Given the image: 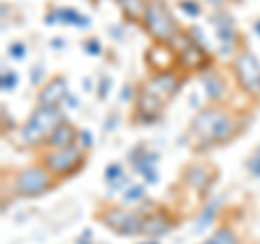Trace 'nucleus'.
<instances>
[{
  "label": "nucleus",
  "mask_w": 260,
  "mask_h": 244,
  "mask_svg": "<svg viewBox=\"0 0 260 244\" xmlns=\"http://www.w3.org/2000/svg\"><path fill=\"white\" fill-rule=\"evenodd\" d=\"M247 115L243 112H232L221 104H210L193 117L189 130H186V141L193 151L204 153L241 136L247 128Z\"/></svg>",
  "instance_id": "nucleus-1"
},
{
  "label": "nucleus",
  "mask_w": 260,
  "mask_h": 244,
  "mask_svg": "<svg viewBox=\"0 0 260 244\" xmlns=\"http://www.w3.org/2000/svg\"><path fill=\"white\" fill-rule=\"evenodd\" d=\"M182 87V78L176 71H165V74H154L143 83V87L137 93L135 102V121L152 124L160 119L167 104L178 95Z\"/></svg>",
  "instance_id": "nucleus-2"
},
{
  "label": "nucleus",
  "mask_w": 260,
  "mask_h": 244,
  "mask_svg": "<svg viewBox=\"0 0 260 244\" xmlns=\"http://www.w3.org/2000/svg\"><path fill=\"white\" fill-rule=\"evenodd\" d=\"M143 26L150 32L154 42L165 44V46H174L178 42V37L182 35L178 22L174 20V15L169 13L162 0H148L145 15H143Z\"/></svg>",
  "instance_id": "nucleus-3"
},
{
  "label": "nucleus",
  "mask_w": 260,
  "mask_h": 244,
  "mask_svg": "<svg viewBox=\"0 0 260 244\" xmlns=\"http://www.w3.org/2000/svg\"><path fill=\"white\" fill-rule=\"evenodd\" d=\"M63 121L61 108H44L37 106L32 110V115L20 130V141L26 147H37L44 141H48V136L52 134V130Z\"/></svg>",
  "instance_id": "nucleus-4"
},
{
  "label": "nucleus",
  "mask_w": 260,
  "mask_h": 244,
  "mask_svg": "<svg viewBox=\"0 0 260 244\" xmlns=\"http://www.w3.org/2000/svg\"><path fill=\"white\" fill-rule=\"evenodd\" d=\"M56 177L48 171L44 165L39 167H26L18 171L13 180V190L18 197H24V199H32V197H42V194L50 192L52 188H56Z\"/></svg>",
  "instance_id": "nucleus-5"
},
{
  "label": "nucleus",
  "mask_w": 260,
  "mask_h": 244,
  "mask_svg": "<svg viewBox=\"0 0 260 244\" xmlns=\"http://www.w3.org/2000/svg\"><path fill=\"white\" fill-rule=\"evenodd\" d=\"M143 216L145 210H126V208H109L104 212L98 214L100 221L107 229L115 231L117 235H141V225H143Z\"/></svg>",
  "instance_id": "nucleus-6"
},
{
  "label": "nucleus",
  "mask_w": 260,
  "mask_h": 244,
  "mask_svg": "<svg viewBox=\"0 0 260 244\" xmlns=\"http://www.w3.org/2000/svg\"><path fill=\"white\" fill-rule=\"evenodd\" d=\"M232 67H234V76H237V83L243 89V93L258 100L260 97V61L256 59V54L243 48L234 56Z\"/></svg>",
  "instance_id": "nucleus-7"
},
{
  "label": "nucleus",
  "mask_w": 260,
  "mask_h": 244,
  "mask_svg": "<svg viewBox=\"0 0 260 244\" xmlns=\"http://www.w3.org/2000/svg\"><path fill=\"white\" fill-rule=\"evenodd\" d=\"M85 151L74 145V147H68V149H52V151H46L44 153V160L42 165L50 171L54 177H72L85 167Z\"/></svg>",
  "instance_id": "nucleus-8"
},
{
  "label": "nucleus",
  "mask_w": 260,
  "mask_h": 244,
  "mask_svg": "<svg viewBox=\"0 0 260 244\" xmlns=\"http://www.w3.org/2000/svg\"><path fill=\"white\" fill-rule=\"evenodd\" d=\"M178 225V218L165 208H154V210H145L143 216V225H141V235L148 238H158L165 235Z\"/></svg>",
  "instance_id": "nucleus-9"
},
{
  "label": "nucleus",
  "mask_w": 260,
  "mask_h": 244,
  "mask_svg": "<svg viewBox=\"0 0 260 244\" xmlns=\"http://www.w3.org/2000/svg\"><path fill=\"white\" fill-rule=\"evenodd\" d=\"M176 54H178V63L186 71H204L210 65V56L206 54V50L200 48V44L195 39L186 35H182V48Z\"/></svg>",
  "instance_id": "nucleus-10"
},
{
  "label": "nucleus",
  "mask_w": 260,
  "mask_h": 244,
  "mask_svg": "<svg viewBox=\"0 0 260 244\" xmlns=\"http://www.w3.org/2000/svg\"><path fill=\"white\" fill-rule=\"evenodd\" d=\"M219 171L210 162H193L182 171V180L198 192H206L217 180Z\"/></svg>",
  "instance_id": "nucleus-11"
},
{
  "label": "nucleus",
  "mask_w": 260,
  "mask_h": 244,
  "mask_svg": "<svg viewBox=\"0 0 260 244\" xmlns=\"http://www.w3.org/2000/svg\"><path fill=\"white\" fill-rule=\"evenodd\" d=\"M176 61H178V54L172 50V46H165V44H156V42H154L150 50L145 52V63L150 65V69L154 71V74H165V71H172Z\"/></svg>",
  "instance_id": "nucleus-12"
},
{
  "label": "nucleus",
  "mask_w": 260,
  "mask_h": 244,
  "mask_svg": "<svg viewBox=\"0 0 260 244\" xmlns=\"http://www.w3.org/2000/svg\"><path fill=\"white\" fill-rule=\"evenodd\" d=\"M68 95V85H65V78L54 76L42 87V91L37 95V104L44 108H61V104Z\"/></svg>",
  "instance_id": "nucleus-13"
},
{
  "label": "nucleus",
  "mask_w": 260,
  "mask_h": 244,
  "mask_svg": "<svg viewBox=\"0 0 260 244\" xmlns=\"http://www.w3.org/2000/svg\"><path fill=\"white\" fill-rule=\"evenodd\" d=\"M76 138H78V130L72 126L70 121H61V124L52 130V134L48 136L46 145L50 149H68V147H74L76 145Z\"/></svg>",
  "instance_id": "nucleus-14"
},
{
  "label": "nucleus",
  "mask_w": 260,
  "mask_h": 244,
  "mask_svg": "<svg viewBox=\"0 0 260 244\" xmlns=\"http://www.w3.org/2000/svg\"><path fill=\"white\" fill-rule=\"evenodd\" d=\"M124 15L130 22H143V15H145V5L148 0H117Z\"/></svg>",
  "instance_id": "nucleus-15"
},
{
  "label": "nucleus",
  "mask_w": 260,
  "mask_h": 244,
  "mask_svg": "<svg viewBox=\"0 0 260 244\" xmlns=\"http://www.w3.org/2000/svg\"><path fill=\"white\" fill-rule=\"evenodd\" d=\"M215 28H217V35L221 39V44H234V26L230 18H225V15H215Z\"/></svg>",
  "instance_id": "nucleus-16"
},
{
  "label": "nucleus",
  "mask_w": 260,
  "mask_h": 244,
  "mask_svg": "<svg viewBox=\"0 0 260 244\" xmlns=\"http://www.w3.org/2000/svg\"><path fill=\"white\" fill-rule=\"evenodd\" d=\"M202 244H239V235L234 233L230 227H219V229Z\"/></svg>",
  "instance_id": "nucleus-17"
},
{
  "label": "nucleus",
  "mask_w": 260,
  "mask_h": 244,
  "mask_svg": "<svg viewBox=\"0 0 260 244\" xmlns=\"http://www.w3.org/2000/svg\"><path fill=\"white\" fill-rule=\"evenodd\" d=\"M204 85H206V93H208L210 100H213L215 104L221 102L223 89H225V85L221 83V78H219V76H206L204 78Z\"/></svg>",
  "instance_id": "nucleus-18"
},
{
  "label": "nucleus",
  "mask_w": 260,
  "mask_h": 244,
  "mask_svg": "<svg viewBox=\"0 0 260 244\" xmlns=\"http://www.w3.org/2000/svg\"><path fill=\"white\" fill-rule=\"evenodd\" d=\"M249 171L254 173L256 177H260V151L256 153V156H251V160H249Z\"/></svg>",
  "instance_id": "nucleus-19"
},
{
  "label": "nucleus",
  "mask_w": 260,
  "mask_h": 244,
  "mask_svg": "<svg viewBox=\"0 0 260 244\" xmlns=\"http://www.w3.org/2000/svg\"><path fill=\"white\" fill-rule=\"evenodd\" d=\"M15 85V76H13V71H11V74L9 76H7V71H5V76H3V89H5V91H9V89Z\"/></svg>",
  "instance_id": "nucleus-20"
},
{
  "label": "nucleus",
  "mask_w": 260,
  "mask_h": 244,
  "mask_svg": "<svg viewBox=\"0 0 260 244\" xmlns=\"http://www.w3.org/2000/svg\"><path fill=\"white\" fill-rule=\"evenodd\" d=\"M182 9H186L189 13H200V7H195L193 5V0H184V3H180Z\"/></svg>",
  "instance_id": "nucleus-21"
},
{
  "label": "nucleus",
  "mask_w": 260,
  "mask_h": 244,
  "mask_svg": "<svg viewBox=\"0 0 260 244\" xmlns=\"http://www.w3.org/2000/svg\"><path fill=\"white\" fill-rule=\"evenodd\" d=\"M208 3H210V5H213V7H221V5L225 3V0H208Z\"/></svg>",
  "instance_id": "nucleus-22"
},
{
  "label": "nucleus",
  "mask_w": 260,
  "mask_h": 244,
  "mask_svg": "<svg viewBox=\"0 0 260 244\" xmlns=\"http://www.w3.org/2000/svg\"><path fill=\"white\" fill-rule=\"evenodd\" d=\"M141 244H156V242H141Z\"/></svg>",
  "instance_id": "nucleus-23"
}]
</instances>
